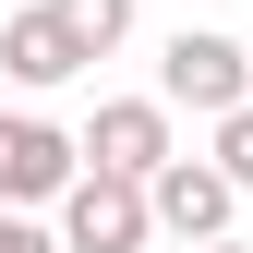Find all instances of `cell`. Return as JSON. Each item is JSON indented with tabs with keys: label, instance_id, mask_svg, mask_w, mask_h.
Here are the masks:
<instances>
[{
	"label": "cell",
	"instance_id": "6da1fadb",
	"mask_svg": "<svg viewBox=\"0 0 253 253\" xmlns=\"http://www.w3.org/2000/svg\"><path fill=\"white\" fill-rule=\"evenodd\" d=\"M253 97V48L217 37V24H181L169 48H157V109H193V121H229Z\"/></svg>",
	"mask_w": 253,
	"mask_h": 253
},
{
	"label": "cell",
	"instance_id": "7a4b0ae2",
	"mask_svg": "<svg viewBox=\"0 0 253 253\" xmlns=\"http://www.w3.org/2000/svg\"><path fill=\"white\" fill-rule=\"evenodd\" d=\"M145 241H157V205H145V181L73 169V193H60V253H145Z\"/></svg>",
	"mask_w": 253,
	"mask_h": 253
},
{
	"label": "cell",
	"instance_id": "3957f363",
	"mask_svg": "<svg viewBox=\"0 0 253 253\" xmlns=\"http://www.w3.org/2000/svg\"><path fill=\"white\" fill-rule=\"evenodd\" d=\"M73 169H84V145L60 133V121L0 109V205H60V193H73Z\"/></svg>",
	"mask_w": 253,
	"mask_h": 253
},
{
	"label": "cell",
	"instance_id": "277c9868",
	"mask_svg": "<svg viewBox=\"0 0 253 253\" xmlns=\"http://www.w3.org/2000/svg\"><path fill=\"white\" fill-rule=\"evenodd\" d=\"M145 205H157V229H169V241H229V217H241V193H229L217 157H169V169L145 181Z\"/></svg>",
	"mask_w": 253,
	"mask_h": 253
},
{
	"label": "cell",
	"instance_id": "5b68a950",
	"mask_svg": "<svg viewBox=\"0 0 253 253\" xmlns=\"http://www.w3.org/2000/svg\"><path fill=\"white\" fill-rule=\"evenodd\" d=\"M169 109H157V97H109L97 121H84V169H109V181H157V169H169Z\"/></svg>",
	"mask_w": 253,
	"mask_h": 253
},
{
	"label": "cell",
	"instance_id": "8992f818",
	"mask_svg": "<svg viewBox=\"0 0 253 253\" xmlns=\"http://www.w3.org/2000/svg\"><path fill=\"white\" fill-rule=\"evenodd\" d=\"M0 73H12V84H73V73H84V48H73V24L37 0V12L0 24Z\"/></svg>",
	"mask_w": 253,
	"mask_h": 253
},
{
	"label": "cell",
	"instance_id": "52a82bcc",
	"mask_svg": "<svg viewBox=\"0 0 253 253\" xmlns=\"http://www.w3.org/2000/svg\"><path fill=\"white\" fill-rule=\"evenodd\" d=\"M48 12L73 24V48H84V60H109L121 37H133V0H48Z\"/></svg>",
	"mask_w": 253,
	"mask_h": 253
},
{
	"label": "cell",
	"instance_id": "ba28073f",
	"mask_svg": "<svg viewBox=\"0 0 253 253\" xmlns=\"http://www.w3.org/2000/svg\"><path fill=\"white\" fill-rule=\"evenodd\" d=\"M217 169H229V193H253V97L217 121Z\"/></svg>",
	"mask_w": 253,
	"mask_h": 253
},
{
	"label": "cell",
	"instance_id": "9c48e42d",
	"mask_svg": "<svg viewBox=\"0 0 253 253\" xmlns=\"http://www.w3.org/2000/svg\"><path fill=\"white\" fill-rule=\"evenodd\" d=\"M0 253H60V229H37L24 205H0Z\"/></svg>",
	"mask_w": 253,
	"mask_h": 253
},
{
	"label": "cell",
	"instance_id": "30bf717a",
	"mask_svg": "<svg viewBox=\"0 0 253 253\" xmlns=\"http://www.w3.org/2000/svg\"><path fill=\"white\" fill-rule=\"evenodd\" d=\"M193 253H253V241H193Z\"/></svg>",
	"mask_w": 253,
	"mask_h": 253
}]
</instances>
